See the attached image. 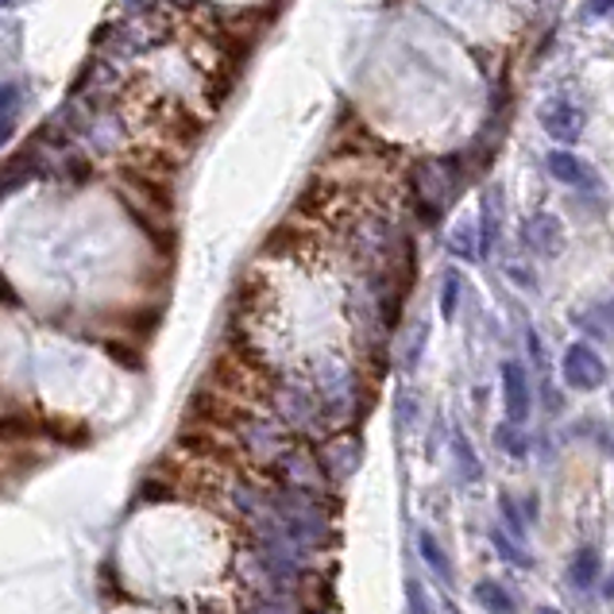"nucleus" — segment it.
I'll use <instances>...</instances> for the list:
<instances>
[{
    "mask_svg": "<svg viewBox=\"0 0 614 614\" xmlns=\"http://www.w3.org/2000/svg\"><path fill=\"white\" fill-rule=\"evenodd\" d=\"M460 182H464V163H460V155L418 158V163L409 166V197H414V209H418L429 224H437L445 217V209H449Z\"/></svg>",
    "mask_w": 614,
    "mask_h": 614,
    "instance_id": "obj_1",
    "label": "nucleus"
},
{
    "mask_svg": "<svg viewBox=\"0 0 614 614\" xmlns=\"http://www.w3.org/2000/svg\"><path fill=\"white\" fill-rule=\"evenodd\" d=\"M560 371H564V383L572 391H595L606 383V363L591 344H568L560 355Z\"/></svg>",
    "mask_w": 614,
    "mask_h": 614,
    "instance_id": "obj_2",
    "label": "nucleus"
},
{
    "mask_svg": "<svg viewBox=\"0 0 614 614\" xmlns=\"http://www.w3.org/2000/svg\"><path fill=\"white\" fill-rule=\"evenodd\" d=\"M503 406H506V421L522 426L529 418V409H534V386H529V371L522 368L518 360H506L503 363Z\"/></svg>",
    "mask_w": 614,
    "mask_h": 614,
    "instance_id": "obj_3",
    "label": "nucleus"
},
{
    "mask_svg": "<svg viewBox=\"0 0 614 614\" xmlns=\"http://www.w3.org/2000/svg\"><path fill=\"white\" fill-rule=\"evenodd\" d=\"M541 124L557 143H575L583 135V109L564 101V97H557V101H549L541 109Z\"/></svg>",
    "mask_w": 614,
    "mask_h": 614,
    "instance_id": "obj_4",
    "label": "nucleus"
},
{
    "mask_svg": "<svg viewBox=\"0 0 614 614\" xmlns=\"http://www.w3.org/2000/svg\"><path fill=\"white\" fill-rule=\"evenodd\" d=\"M522 240L541 255H560L564 252V224L552 213H534L522 229Z\"/></svg>",
    "mask_w": 614,
    "mask_h": 614,
    "instance_id": "obj_5",
    "label": "nucleus"
},
{
    "mask_svg": "<svg viewBox=\"0 0 614 614\" xmlns=\"http://www.w3.org/2000/svg\"><path fill=\"white\" fill-rule=\"evenodd\" d=\"M549 174L557 182H564V186H575V189L595 186V171H591L583 158H575L572 151H552V155H549Z\"/></svg>",
    "mask_w": 614,
    "mask_h": 614,
    "instance_id": "obj_6",
    "label": "nucleus"
},
{
    "mask_svg": "<svg viewBox=\"0 0 614 614\" xmlns=\"http://www.w3.org/2000/svg\"><path fill=\"white\" fill-rule=\"evenodd\" d=\"M603 575V564H599V552L591 549V545H583L580 552L572 557V564H568V583L580 591H591V583Z\"/></svg>",
    "mask_w": 614,
    "mask_h": 614,
    "instance_id": "obj_7",
    "label": "nucleus"
},
{
    "mask_svg": "<svg viewBox=\"0 0 614 614\" xmlns=\"http://www.w3.org/2000/svg\"><path fill=\"white\" fill-rule=\"evenodd\" d=\"M475 603L487 614H518V603L506 588H498L495 580H480L475 583Z\"/></svg>",
    "mask_w": 614,
    "mask_h": 614,
    "instance_id": "obj_8",
    "label": "nucleus"
},
{
    "mask_svg": "<svg viewBox=\"0 0 614 614\" xmlns=\"http://www.w3.org/2000/svg\"><path fill=\"white\" fill-rule=\"evenodd\" d=\"M452 252H457L460 260H480L483 255L480 229H475V224H460V229L452 232Z\"/></svg>",
    "mask_w": 614,
    "mask_h": 614,
    "instance_id": "obj_9",
    "label": "nucleus"
},
{
    "mask_svg": "<svg viewBox=\"0 0 614 614\" xmlns=\"http://www.w3.org/2000/svg\"><path fill=\"white\" fill-rule=\"evenodd\" d=\"M421 557H426V564L434 568L437 575H441V583H452V564L449 557H445V549L434 541L429 534H421Z\"/></svg>",
    "mask_w": 614,
    "mask_h": 614,
    "instance_id": "obj_10",
    "label": "nucleus"
},
{
    "mask_svg": "<svg viewBox=\"0 0 614 614\" xmlns=\"http://www.w3.org/2000/svg\"><path fill=\"white\" fill-rule=\"evenodd\" d=\"M495 441H498V449H506L511 457H526L529 452V437H522V429L514 426V421H503V426L495 429Z\"/></svg>",
    "mask_w": 614,
    "mask_h": 614,
    "instance_id": "obj_11",
    "label": "nucleus"
},
{
    "mask_svg": "<svg viewBox=\"0 0 614 614\" xmlns=\"http://www.w3.org/2000/svg\"><path fill=\"white\" fill-rule=\"evenodd\" d=\"M457 301H460V275L457 271H445V283H441V317L445 321L457 317Z\"/></svg>",
    "mask_w": 614,
    "mask_h": 614,
    "instance_id": "obj_12",
    "label": "nucleus"
},
{
    "mask_svg": "<svg viewBox=\"0 0 614 614\" xmlns=\"http://www.w3.org/2000/svg\"><path fill=\"white\" fill-rule=\"evenodd\" d=\"M491 541H495V549L503 552V557L511 560L514 568H529V564H534V560H529L526 552H522L518 545L511 541V537H506V534H498V529H495V534H491Z\"/></svg>",
    "mask_w": 614,
    "mask_h": 614,
    "instance_id": "obj_13",
    "label": "nucleus"
},
{
    "mask_svg": "<svg viewBox=\"0 0 614 614\" xmlns=\"http://www.w3.org/2000/svg\"><path fill=\"white\" fill-rule=\"evenodd\" d=\"M498 511H503L506 526H511V537H526V522H522L518 506L511 503V495H498Z\"/></svg>",
    "mask_w": 614,
    "mask_h": 614,
    "instance_id": "obj_14",
    "label": "nucleus"
},
{
    "mask_svg": "<svg viewBox=\"0 0 614 614\" xmlns=\"http://www.w3.org/2000/svg\"><path fill=\"white\" fill-rule=\"evenodd\" d=\"M606 12H614V0H588V4H583V17L588 20H599V17H606Z\"/></svg>",
    "mask_w": 614,
    "mask_h": 614,
    "instance_id": "obj_15",
    "label": "nucleus"
},
{
    "mask_svg": "<svg viewBox=\"0 0 614 614\" xmlns=\"http://www.w3.org/2000/svg\"><path fill=\"white\" fill-rule=\"evenodd\" d=\"M603 595H606V599H614V572L603 580Z\"/></svg>",
    "mask_w": 614,
    "mask_h": 614,
    "instance_id": "obj_16",
    "label": "nucleus"
},
{
    "mask_svg": "<svg viewBox=\"0 0 614 614\" xmlns=\"http://www.w3.org/2000/svg\"><path fill=\"white\" fill-rule=\"evenodd\" d=\"M9 135H12V124H9V120H0V143L9 140Z\"/></svg>",
    "mask_w": 614,
    "mask_h": 614,
    "instance_id": "obj_17",
    "label": "nucleus"
},
{
    "mask_svg": "<svg viewBox=\"0 0 614 614\" xmlns=\"http://www.w3.org/2000/svg\"><path fill=\"white\" fill-rule=\"evenodd\" d=\"M537 614H564V611H557V606H537Z\"/></svg>",
    "mask_w": 614,
    "mask_h": 614,
    "instance_id": "obj_18",
    "label": "nucleus"
},
{
    "mask_svg": "<svg viewBox=\"0 0 614 614\" xmlns=\"http://www.w3.org/2000/svg\"><path fill=\"white\" fill-rule=\"evenodd\" d=\"M9 4H12V0H0V9H9Z\"/></svg>",
    "mask_w": 614,
    "mask_h": 614,
    "instance_id": "obj_19",
    "label": "nucleus"
},
{
    "mask_svg": "<svg viewBox=\"0 0 614 614\" xmlns=\"http://www.w3.org/2000/svg\"><path fill=\"white\" fill-rule=\"evenodd\" d=\"M611 321H614V301H611Z\"/></svg>",
    "mask_w": 614,
    "mask_h": 614,
    "instance_id": "obj_20",
    "label": "nucleus"
}]
</instances>
